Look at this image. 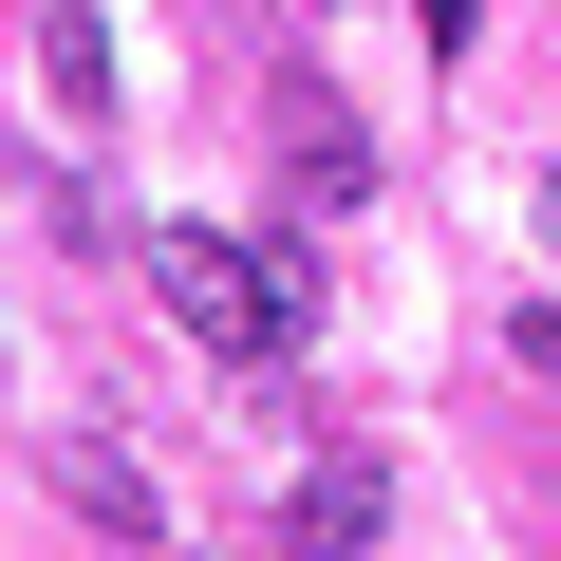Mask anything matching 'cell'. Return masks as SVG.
Returning <instances> with one entry per match:
<instances>
[{"label":"cell","instance_id":"6da1fadb","mask_svg":"<svg viewBox=\"0 0 561 561\" xmlns=\"http://www.w3.org/2000/svg\"><path fill=\"white\" fill-rule=\"evenodd\" d=\"M150 300H169L206 356H243V375H280V356H300V262H280V243H243V225H150Z\"/></svg>","mask_w":561,"mask_h":561},{"label":"cell","instance_id":"7a4b0ae2","mask_svg":"<svg viewBox=\"0 0 561 561\" xmlns=\"http://www.w3.org/2000/svg\"><path fill=\"white\" fill-rule=\"evenodd\" d=\"M57 486H76L113 542H150V524H169V505H150V468H113V449H57Z\"/></svg>","mask_w":561,"mask_h":561},{"label":"cell","instance_id":"3957f363","mask_svg":"<svg viewBox=\"0 0 561 561\" xmlns=\"http://www.w3.org/2000/svg\"><path fill=\"white\" fill-rule=\"evenodd\" d=\"M356 542H375V486L319 468V486H300V561H356Z\"/></svg>","mask_w":561,"mask_h":561},{"label":"cell","instance_id":"277c9868","mask_svg":"<svg viewBox=\"0 0 561 561\" xmlns=\"http://www.w3.org/2000/svg\"><path fill=\"white\" fill-rule=\"evenodd\" d=\"M505 337H524V375H542V393H561V300H524V319H505Z\"/></svg>","mask_w":561,"mask_h":561},{"label":"cell","instance_id":"5b68a950","mask_svg":"<svg viewBox=\"0 0 561 561\" xmlns=\"http://www.w3.org/2000/svg\"><path fill=\"white\" fill-rule=\"evenodd\" d=\"M468 20H486V0H431V38H468Z\"/></svg>","mask_w":561,"mask_h":561},{"label":"cell","instance_id":"8992f818","mask_svg":"<svg viewBox=\"0 0 561 561\" xmlns=\"http://www.w3.org/2000/svg\"><path fill=\"white\" fill-rule=\"evenodd\" d=\"M542 243H561V169H542Z\"/></svg>","mask_w":561,"mask_h":561}]
</instances>
